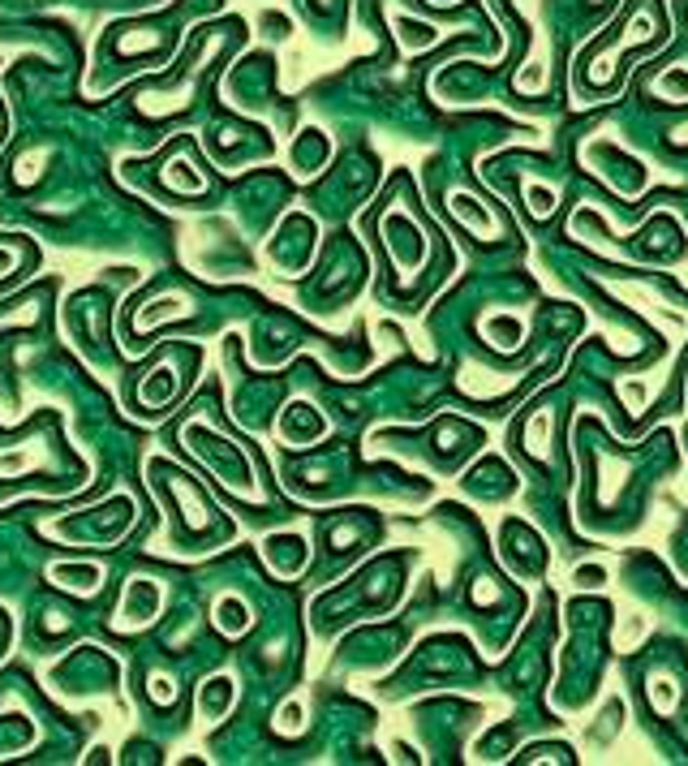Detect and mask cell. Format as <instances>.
Wrapping results in <instances>:
<instances>
[{
	"mask_svg": "<svg viewBox=\"0 0 688 766\" xmlns=\"http://www.w3.org/2000/svg\"><path fill=\"white\" fill-rule=\"evenodd\" d=\"M52 577H56L60 586H69V590H82V595H91L99 586L96 568H52Z\"/></svg>",
	"mask_w": 688,
	"mask_h": 766,
	"instance_id": "4",
	"label": "cell"
},
{
	"mask_svg": "<svg viewBox=\"0 0 688 766\" xmlns=\"http://www.w3.org/2000/svg\"><path fill=\"white\" fill-rule=\"evenodd\" d=\"M658 96H676V100H688V69H667L663 78H658Z\"/></svg>",
	"mask_w": 688,
	"mask_h": 766,
	"instance_id": "5",
	"label": "cell"
},
{
	"mask_svg": "<svg viewBox=\"0 0 688 766\" xmlns=\"http://www.w3.org/2000/svg\"><path fill=\"white\" fill-rule=\"evenodd\" d=\"M280 732H301V707L297 702H289L285 711H280V723H276Z\"/></svg>",
	"mask_w": 688,
	"mask_h": 766,
	"instance_id": "6",
	"label": "cell"
},
{
	"mask_svg": "<svg viewBox=\"0 0 688 766\" xmlns=\"http://www.w3.org/2000/svg\"><path fill=\"white\" fill-rule=\"evenodd\" d=\"M229 702H233V680L229 676H215V680L202 685V715H224Z\"/></svg>",
	"mask_w": 688,
	"mask_h": 766,
	"instance_id": "3",
	"label": "cell"
},
{
	"mask_svg": "<svg viewBox=\"0 0 688 766\" xmlns=\"http://www.w3.org/2000/svg\"><path fill=\"white\" fill-rule=\"evenodd\" d=\"M215 624H220L224 633H233V637H237V633H246V629H249V608L237 599V595H229V599H220V603H215Z\"/></svg>",
	"mask_w": 688,
	"mask_h": 766,
	"instance_id": "2",
	"label": "cell"
},
{
	"mask_svg": "<svg viewBox=\"0 0 688 766\" xmlns=\"http://www.w3.org/2000/svg\"><path fill=\"white\" fill-rule=\"evenodd\" d=\"M159 612V586L155 581H130V590H125V603H121V629H138V624H151Z\"/></svg>",
	"mask_w": 688,
	"mask_h": 766,
	"instance_id": "1",
	"label": "cell"
}]
</instances>
